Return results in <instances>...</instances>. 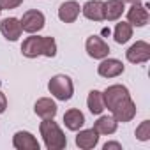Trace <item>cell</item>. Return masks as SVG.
<instances>
[{
    "label": "cell",
    "instance_id": "4",
    "mask_svg": "<svg viewBox=\"0 0 150 150\" xmlns=\"http://www.w3.org/2000/svg\"><path fill=\"white\" fill-rule=\"evenodd\" d=\"M103 99H104V106L110 111H113L118 104L131 99V94H129V88L125 85H111L103 92Z\"/></svg>",
    "mask_w": 150,
    "mask_h": 150
},
{
    "label": "cell",
    "instance_id": "27",
    "mask_svg": "<svg viewBox=\"0 0 150 150\" xmlns=\"http://www.w3.org/2000/svg\"><path fill=\"white\" fill-rule=\"evenodd\" d=\"M0 13H2V9H0Z\"/></svg>",
    "mask_w": 150,
    "mask_h": 150
},
{
    "label": "cell",
    "instance_id": "16",
    "mask_svg": "<svg viewBox=\"0 0 150 150\" xmlns=\"http://www.w3.org/2000/svg\"><path fill=\"white\" fill-rule=\"evenodd\" d=\"M118 122L115 120L113 115H101L96 122H94V129L97 131L99 136H110L113 132H117Z\"/></svg>",
    "mask_w": 150,
    "mask_h": 150
},
{
    "label": "cell",
    "instance_id": "3",
    "mask_svg": "<svg viewBox=\"0 0 150 150\" xmlns=\"http://www.w3.org/2000/svg\"><path fill=\"white\" fill-rule=\"evenodd\" d=\"M48 90L55 99L69 101L74 94V85H72V80L67 74H55L48 83Z\"/></svg>",
    "mask_w": 150,
    "mask_h": 150
},
{
    "label": "cell",
    "instance_id": "12",
    "mask_svg": "<svg viewBox=\"0 0 150 150\" xmlns=\"http://www.w3.org/2000/svg\"><path fill=\"white\" fill-rule=\"evenodd\" d=\"M0 32L2 35L7 39V41H18L23 34V28H21V23L18 18H4L2 23H0Z\"/></svg>",
    "mask_w": 150,
    "mask_h": 150
},
{
    "label": "cell",
    "instance_id": "24",
    "mask_svg": "<svg viewBox=\"0 0 150 150\" xmlns=\"http://www.w3.org/2000/svg\"><path fill=\"white\" fill-rule=\"evenodd\" d=\"M104 150H122V145L120 143H117V141H108V143H104V146H103Z\"/></svg>",
    "mask_w": 150,
    "mask_h": 150
},
{
    "label": "cell",
    "instance_id": "18",
    "mask_svg": "<svg viewBox=\"0 0 150 150\" xmlns=\"http://www.w3.org/2000/svg\"><path fill=\"white\" fill-rule=\"evenodd\" d=\"M64 124L69 131H80L85 125V115L76 108H71L64 113Z\"/></svg>",
    "mask_w": 150,
    "mask_h": 150
},
{
    "label": "cell",
    "instance_id": "22",
    "mask_svg": "<svg viewBox=\"0 0 150 150\" xmlns=\"http://www.w3.org/2000/svg\"><path fill=\"white\" fill-rule=\"evenodd\" d=\"M136 138L139 141H148L150 139V120H143L138 127H136Z\"/></svg>",
    "mask_w": 150,
    "mask_h": 150
},
{
    "label": "cell",
    "instance_id": "15",
    "mask_svg": "<svg viewBox=\"0 0 150 150\" xmlns=\"http://www.w3.org/2000/svg\"><path fill=\"white\" fill-rule=\"evenodd\" d=\"M34 111L37 117L41 118H55L58 108H57V103L50 97H41L37 99V103L34 104Z\"/></svg>",
    "mask_w": 150,
    "mask_h": 150
},
{
    "label": "cell",
    "instance_id": "8",
    "mask_svg": "<svg viewBox=\"0 0 150 150\" xmlns=\"http://www.w3.org/2000/svg\"><path fill=\"white\" fill-rule=\"evenodd\" d=\"M125 71V65L118 58H103V62L97 65V72L103 78H117Z\"/></svg>",
    "mask_w": 150,
    "mask_h": 150
},
{
    "label": "cell",
    "instance_id": "10",
    "mask_svg": "<svg viewBox=\"0 0 150 150\" xmlns=\"http://www.w3.org/2000/svg\"><path fill=\"white\" fill-rule=\"evenodd\" d=\"M80 13H81V7L76 0H65L58 7V20L62 23H74L78 20Z\"/></svg>",
    "mask_w": 150,
    "mask_h": 150
},
{
    "label": "cell",
    "instance_id": "6",
    "mask_svg": "<svg viewBox=\"0 0 150 150\" xmlns=\"http://www.w3.org/2000/svg\"><path fill=\"white\" fill-rule=\"evenodd\" d=\"M85 50H87L88 57L94 58V60H103V58H106L110 55L108 42L99 35H90L87 39V42H85Z\"/></svg>",
    "mask_w": 150,
    "mask_h": 150
},
{
    "label": "cell",
    "instance_id": "7",
    "mask_svg": "<svg viewBox=\"0 0 150 150\" xmlns=\"http://www.w3.org/2000/svg\"><path fill=\"white\" fill-rule=\"evenodd\" d=\"M125 58L131 64H145L150 60V44L146 41H136L127 51H125Z\"/></svg>",
    "mask_w": 150,
    "mask_h": 150
},
{
    "label": "cell",
    "instance_id": "2",
    "mask_svg": "<svg viewBox=\"0 0 150 150\" xmlns=\"http://www.w3.org/2000/svg\"><path fill=\"white\" fill-rule=\"evenodd\" d=\"M39 132H41L44 146L48 150H62L67 146V138H65L64 131L60 129V125L53 118H42V122L39 125Z\"/></svg>",
    "mask_w": 150,
    "mask_h": 150
},
{
    "label": "cell",
    "instance_id": "21",
    "mask_svg": "<svg viewBox=\"0 0 150 150\" xmlns=\"http://www.w3.org/2000/svg\"><path fill=\"white\" fill-rule=\"evenodd\" d=\"M131 37H132V25L127 23V21H120V23H117L115 32H113V39H115V42H117V44H125Z\"/></svg>",
    "mask_w": 150,
    "mask_h": 150
},
{
    "label": "cell",
    "instance_id": "9",
    "mask_svg": "<svg viewBox=\"0 0 150 150\" xmlns=\"http://www.w3.org/2000/svg\"><path fill=\"white\" fill-rule=\"evenodd\" d=\"M150 20L148 14V6L143 4H132L127 11V23H131L132 27H145Z\"/></svg>",
    "mask_w": 150,
    "mask_h": 150
},
{
    "label": "cell",
    "instance_id": "5",
    "mask_svg": "<svg viewBox=\"0 0 150 150\" xmlns=\"http://www.w3.org/2000/svg\"><path fill=\"white\" fill-rule=\"evenodd\" d=\"M20 23H21L23 32H27V34H37V32H41V30L44 28L46 18H44V14H42L41 11H37V9H30V11L23 13Z\"/></svg>",
    "mask_w": 150,
    "mask_h": 150
},
{
    "label": "cell",
    "instance_id": "14",
    "mask_svg": "<svg viewBox=\"0 0 150 150\" xmlns=\"http://www.w3.org/2000/svg\"><path fill=\"white\" fill-rule=\"evenodd\" d=\"M136 103L132 101V99H127L125 103H122V104H118L113 111H111V115L115 117V120L117 122H122V124H125V122H131L134 117H136Z\"/></svg>",
    "mask_w": 150,
    "mask_h": 150
},
{
    "label": "cell",
    "instance_id": "17",
    "mask_svg": "<svg viewBox=\"0 0 150 150\" xmlns=\"http://www.w3.org/2000/svg\"><path fill=\"white\" fill-rule=\"evenodd\" d=\"M103 7H104V2H101V0H88V2L81 7V13L90 21H103L104 20Z\"/></svg>",
    "mask_w": 150,
    "mask_h": 150
},
{
    "label": "cell",
    "instance_id": "26",
    "mask_svg": "<svg viewBox=\"0 0 150 150\" xmlns=\"http://www.w3.org/2000/svg\"><path fill=\"white\" fill-rule=\"evenodd\" d=\"M122 2H127V4H138V2H141V0H122Z\"/></svg>",
    "mask_w": 150,
    "mask_h": 150
},
{
    "label": "cell",
    "instance_id": "19",
    "mask_svg": "<svg viewBox=\"0 0 150 150\" xmlns=\"http://www.w3.org/2000/svg\"><path fill=\"white\" fill-rule=\"evenodd\" d=\"M103 11H104L106 21H117L125 11V2H122V0H108V2H104Z\"/></svg>",
    "mask_w": 150,
    "mask_h": 150
},
{
    "label": "cell",
    "instance_id": "23",
    "mask_svg": "<svg viewBox=\"0 0 150 150\" xmlns=\"http://www.w3.org/2000/svg\"><path fill=\"white\" fill-rule=\"evenodd\" d=\"M23 4V0H0V9L2 11H9V9H16Z\"/></svg>",
    "mask_w": 150,
    "mask_h": 150
},
{
    "label": "cell",
    "instance_id": "1",
    "mask_svg": "<svg viewBox=\"0 0 150 150\" xmlns=\"http://www.w3.org/2000/svg\"><path fill=\"white\" fill-rule=\"evenodd\" d=\"M21 53L27 58H37V57H48L53 58L57 55V41L51 35L39 37V35H30L23 41L21 44Z\"/></svg>",
    "mask_w": 150,
    "mask_h": 150
},
{
    "label": "cell",
    "instance_id": "20",
    "mask_svg": "<svg viewBox=\"0 0 150 150\" xmlns=\"http://www.w3.org/2000/svg\"><path fill=\"white\" fill-rule=\"evenodd\" d=\"M87 106L90 110L92 115H101L106 106H104V99H103V92L99 90H90L88 92V97H87Z\"/></svg>",
    "mask_w": 150,
    "mask_h": 150
},
{
    "label": "cell",
    "instance_id": "25",
    "mask_svg": "<svg viewBox=\"0 0 150 150\" xmlns=\"http://www.w3.org/2000/svg\"><path fill=\"white\" fill-rule=\"evenodd\" d=\"M6 110H7V97H6V94L0 92V115H2Z\"/></svg>",
    "mask_w": 150,
    "mask_h": 150
},
{
    "label": "cell",
    "instance_id": "13",
    "mask_svg": "<svg viewBox=\"0 0 150 150\" xmlns=\"http://www.w3.org/2000/svg\"><path fill=\"white\" fill-rule=\"evenodd\" d=\"M99 143V134L97 131L92 127V129H80L78 134H76V146L81 148V150H92L96 148Z\"/></svg>",
    "mask_w": 150,
    "mask_h": 150
},
{
    "label": "cell",
    "instance_id": "11",
    "mask_svg": "<svg viewBox=\"0 0 150 150\" xmlns=\"http://www.w3.org/2000/svg\"><path fill=\"white\" fill-rule=\"evenodd\" d=\"M13 146L18 150H39L41 148L37 138L28 131H18L13 136Z\"/></svg>",
    "mask_w": 150,
    "mask_h": 150
}]
</instances>
